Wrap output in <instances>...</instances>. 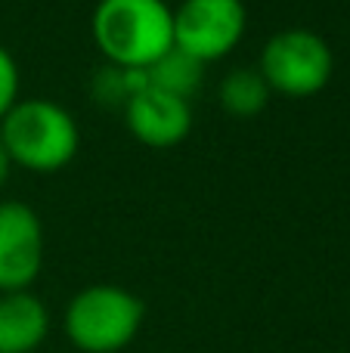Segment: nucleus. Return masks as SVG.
Masks as SVG:
<instances>
[{"instance_id":"nucleus-7","label":"nucleus","mask_w":350,"mask_h":353,"mask_svg":"<svg viewBox=\"0 0 350 353\" xmlns=\"http://www.w3.org/2000/svg\"><path fill=\"white\" fill-rule=\"evenodd\" d=\"M127 128L143 146L152 149H171L183 143L192 130V112L186 99H177L171 93H161L155 87L136 93L127 105Z\"/></svg>"},{"instance_id":"nucleus-9","label":"nucleus","mask_w":350,"mask_h":353,"mask_svg":"<svg viewBox=\"0 0 350 353\" xmlns=\"http://www.w3.org/2000/svg\"><path fill=\"white\" fill-rule=\"evenodd\" d=\"M146 72H149V81H152L155 90L171 93V97L189 103V97L205 81V62L196 59V56H189L186 50H180L177 43H174L167 53H161L158 59L146 68Z\"/></svg>"},{"instance_id":"nucleus-3","label":"nucleus","mask_w":350,"mask_h":353,"mask_svg":"<svg viewBox=\"0 0 350 353\" xmlns=\"http://www.w3.org/2000/svg\"><path fill=\"white\" fill-rule=\"evenodd\" d=\"M146 307L121 285H90L68 301L65 335L84 353H118L136 338Z\"/></svg>"},{"instance_id":"nucleus-8","label":"nucleus","mask_w":350,"mask_h":353,"mask_svg":"<svg viewBox=\"0 0 350 353\" xmlns=\"http://www.w3.org/2000/svg\"><path fill=\"white\" fill-rule=\"evenodd\" d=\"M50 332V313L28 292L0 294V353H31Z\"/></svg>"},{"instance_id":"nucleus-4","label":"nucleus","mask_w":350,"mask_h":353,"mask_svg":"<svg viewBox=\"0 0 350 353\" xmlns=\"http://www.w3.org/2000/svg\"><path fill=\"white\" fill-rule=\"evenodd\" d=\"M332 50L316 31L285 28L264 43L260 68L273 93L282 97H313L332 78Z\"/></svg>"},{"instance_id":"nucleus-13","label":"nucleus","mask_w":350,"mask_h":353,"mask_svg":"<svg viewBox=\"0 0 350 353\" xmlns=\"http://www.w3.org/2000/svg\"><path fill=\"white\" fill-rule=\"evenodd\" d=\"M10 155H6V146H3V140H0V186L6 183V176H10Z\"/></svg>"},{"instance_id":"nucleus-12","label":"nucleus","mask_w":350,"mask_h":353,"mask_svg":"<svg viewBox=\"0 0 350 353\" xmlns=\"http://www.w3.org/2000/svg\"><path fill=\"white\" fill-rule=\"evenodd\" d=\"M16 93H19V68L16 59L0 47V121L6 118V112L16 105Z\"/></svg>"},{"instance_id":"nucleus-5","label":"nucleus","mask_w":350,"mask_h":353,"mask_svg":"<svg viewBox=\"0 0 350 353\" xmlns=\"http://www.w3.org/2000/svg\"><path fill=\"white\" fill-rule=\"evenodd\" d=\"M245 31L242 0H183L174 12V43L202 62L220 59Z\"/></svg>"},{"instance_id":"nucleus-10","label":"nucleus","mask_w":350,"mask_h":353,"mask_svg":"<svg viewBox=\"0 0 350 353\" xmlns=\"http://www.w3.org/2000/svg\"><path fill=\"white\" fill-rule=\"evenodd\" d=\"M270 84L258 68H233L220 81V105L236 118H254L270 103Z\"/></svg>"},{"instance_id":"nucleus-11","label":"nucleus","mask_w":350,"mask_h":353,"mask_svg":"<svg viewBox=\"0 0 350 353\" xmlns=\"http://www.w3.org/2000/svg\"><path fill=\"white\" fill-rule=\"evenodd\" d=\"M90 93L99 105H127V87H124V72L118 65H105L93 74Z\"/></svg>"},{"instance_id":"nucleus-2","label":"nucleus","mask_w":350,"mask_h":353,"mask_svg":"<svg viewBox=\"0 0 350 353\" xmlns=\"http://www.w3.org/2000/svg\"><path fill=\"white\" fill-rule=\"evenodd\" d=\"M0 140L10 161L37 174L65 168L78 155L81 130L74 118L50 99H25L16 103L0 121Z\"/></svg>"},{"instance_id":"nucleus-1","label":"nucleus","mask_w":350,"mask_h":353,"mask_svg":"<svg viewBox=\"0 0 350 353\" xmlns=\"http://www.w3.org/2000/svg\"><path fill=\"white\" fill-rule=\"evenodd\" d=\"M90 31L109 65L149 68L174 47V10L165 0H99Z\"/></svg>"},{"instance_id":"nucleus-6","label":"nucleus","mask_w":350,"mask_h":353,"mask_svg":"<svg viewBox=\"0 0 350 353\" xmlns=\"http://www.w3.org/2000/svg\"><path fill=\"white\" fill-rule=\"evenodd\" d=\"M43 263V226L22 201H0V292H25Z\"/></svg>"}]
</instances>
